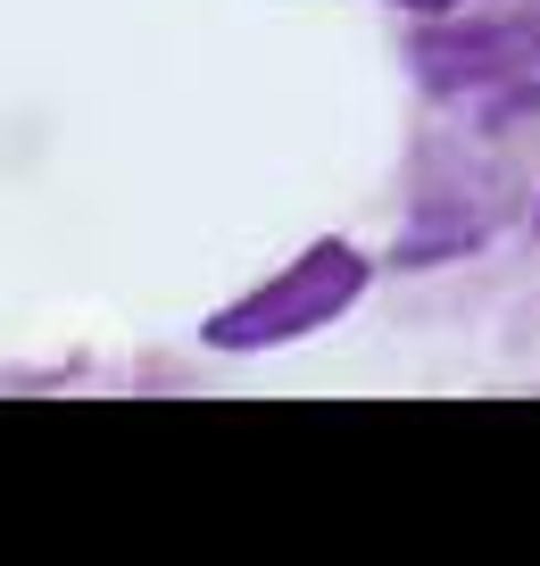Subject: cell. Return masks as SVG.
<instances>
[{"mask_svg": "<svg viewBox=\"0 0 540 566\" xmlns=\"http://www.w3.org/2000/svg\"><path fill=\"white\" fill-rule=\"evenodd\" d=\"M367 283H374L367 250H349L341 233H332V242H308L283 275H266L258 292H242V301L216 308L209 317V350L258 358V350L299 342V334H325V325H341L349 308L367 301Z\"/></svg>", "mask_w": 540, "mask_h": 566, "instance_id": "6da1fadb", "label": "cell"}, {"mask_svg": "<svg viewBox=\"0 0 540 566\" xmlns=\"http://www.w3.org/2000/svg\"><path fill=\"white\" fill-rule=\"evenodd\" d=\"M532 59H540L532 25H433V34H416V84L433 101H457L466 84H499Z\"/></svg>", "mask_w": 540, "mask_h": 566, "instance_id": "7a4b0ae2", "label": "cell"}, {"mask_svg": "<svg viewBox=\"0 0 540 566\" xmlns=\"http://www.w3.org/2000/svg\"><path fill=\"white\" fill-rule=\"evenodd\" d=\"M391 9H407V18H449V9H466V0H391Z\"/></svg>", "mask_w": 540, "mask_h": 566, "instance_id": "3957f363", "label": "cell"}, {"mask_svg": "<svg viewBox=\"0 0 540 566\" xmlns=\"http://www.w3.org/2000/svg\"><path fill=\"white\" fill-rule=\"evenodd\" d=\"M532 226H540V209H532Z\"/></svg>", "mask_w": 540, "mask_h": 566, "instance_id": "277c9868", "label": "cell"}]
</instances>
